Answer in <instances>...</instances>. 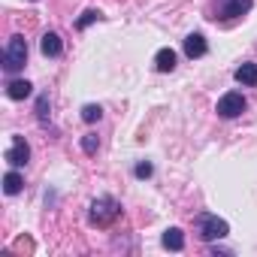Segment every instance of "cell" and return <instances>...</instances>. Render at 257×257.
<instances>
[{
	"mask_svg": "<svg viewBox=\"0 0 257 257\" xmlns=\"http://www.w3.org/2000/svg\"><path fill=\"white\" fill-rule=\"evenodd\" d=\"M118 215H121V203L115 197H109V194L94 197L91 206H88V221L94 227H112L118 221Z\"/></svg>",
	"mask_w": 257,
	"mask_h": 257,
	"instance_id": "1",
	"label": "cell"
},
{
	"mask_svg": "<svg viewBox=\"0 0 257 257\" xmlns=\"http://www.w3.org/2000/svg\"><path fill=\"white\" fill-rule=\"evenodd\" d=\"M194 227H197V236H200L203 242H215V239H224V236L230 233V224H227L224 218L212 215V212H200V215L194 218Z\"/></svg>",
	"mask_w": 257,
	"mask_h": 257,
	"instance_id": "2",
	"label": "cell"
},
{
	"mask_svg": "<svg viewBox=\"0 0 257 257\" xmlns=\"http://www.w3.org/2000/svg\"><path fill=\"white\" fill-rule=\"evenodd\" d=\"M25 64H28V43L22 34H16V37H10V43L4 49V70L19 73V70H25Z\"/></svg>",
	"mask_w": 257,
	"mask_h": 257,
	"instance_id": "3",
	"label": "cell"
},
{
	"mask_svg": "<svg viewBox=\"0 0 257 257\" xmlns=\"http://www.w3.org/2000/svg\"><path fill=\"white\" fill-rule=\"evenodd\" d=\"M254 7V0H215V22H233L242 19L248 10Z\"/></svg>",
	"mask_w": 257,
	"mask_h": 257,
	"instance_id": "4",
	"label": "cell"
},
{
	"mask_svg": "<svg viewBox=\"0 0 257 257\" xmlns=\"http://www.w3.org/2000/svg\"><path fill=\"white\" fill-rule=\"evenodd\" d=\"M245 97L239 94V91H227L221 100H218V106H215V112L221 115V118H239L242 112H245Z\"/></svg>",
	"mask_w": 257,
	"mask_h": 257,
	"instance_id": "5",
	"label": "cell"
},
{
	"mask_svg": "<svg viewBox=\"0 0 257 257\" xmlns=\"http://www.w3.org/2000/svg\"><path fill=\"white\" fill-rule=\"evenodd\" d=\"M4 158H7V164H10V167H16V170H19V167H25V164L31 161V146H28V140H25V137H13V146L7 149V155H4Z\"/></svg>",
	"mask_w": 257,
	"mask_h": 257,
	"instance_id": "6",
	"label": "cell"
},
{
	"mask_svg": "<svg viewBox=\"0 0 257 257\" xmlns=\"http://www.w3.org/2000/svg\"><path fill=\"white\" fill-rule=\"evenodd\" d=\"M40 52H43L46 58H61V52H64L61 37H58L55 31H46V34H43V40H40Z\"/></svg>",
	"mask_w": 257,
	"mask_h": 257,
	"instance_id": "7",
	"label": "cell"
},
{
	"mask_svg": "<svg viewBox=\"0 0 257 257\" xmlns=\"http://www.w3.org/2000/svg\"><path fill=\"white\" fill-rule=\"evenodd\" d=\"M209 52V43H206V37L203 34H188L185 37V55L194 61V58H203Z\"/></svg>",
	"mask_w": 257,
	"mask_h": 257,
	"instance_id": "8",
	"label": "cell"
},
{
	"mask_svg": "<svg viewBox=\"0 0 257 257\" xmlns=\"http://www.w3.org/2000/svg\"><path fill=\"white\" fill-rule=\"evenodd\" d=\"M161 245L170 248V251H182V248H185V233H182L179 227H167L164 236H161Z\"/></svg>",
	"mask_w": 257,
	"mask_h": 257,
	"instance_id": "9",
	"label": "cell"
},
{
	"mask_svg": "<svg viewBox=\"0 0 257 257\" xmlns=\"http://www.w3.org/2000/svg\"><path fill=\"white\" fill-rule=\"evenodd\" d=\"M233 79L239 82V85H248V88H254L257 85V64H239L236 67V73H233Z\"/></svg>",
	"mask_w": 257,
	"mask_h": 257,
	"instance_id": "10",
	"label": "cell"
},
{
	"mask_svg": "<svg viewBox=\"0 0 257 257\" xmlns=\"http://www.w3.org/2000/svg\"><path fill=\"white\" fill-rule=\"evenodd\" d=\"M155 70H158V73H173V70H176V52H173V49H158V55H155Z\"/></svg>",
	"mask_w": 257,
	"mask_h": 257,
	"instance_id": "11",
	"label": "cell"
},
{
	"mask_svg": "<svg viewBox=\"0 0 257 257\" xmlns=\"http://www.w3.org/2000/svg\"><path fill=\"white\" fill-rule=\"evenodd\" d=\"M31 91H34V85L28 79H13L7 85V97L10 100H25V97H31Z\"/></svg>",
	"mask_w": 257,
	"mask_h": 257,
	"instance_id": "12",
	"label": "cell"
},
{
	"mask_svg": "<svg viewBox=\"0 0 257 257\" xmlns=\"http://www.w3.org/2000/svg\"><path fill=\"white\" fill-rule=\"evenodd\" d=\"M22 188H25V179H22V173L13 167V170L4 176V191H7L10 197H16V194H22Z\"/></svg>",
	"mask_w": 257,
	"mask_h": 257,
	"instance_id": "13",
	"label": "cell"
},
{
	"mask_svg": "<svg viewBox=\"0 0 257 257\" xmlns=\"http://www.w3.org/2000/svg\"><path fill=\"white\" fill-rule=\"evenodd\" d=\"M103 118V109L97 106V103H85L82 106V121L85 124H94V121H100Z\"/></svg>",
	"mask_w": 257,
	"mask_h": 257,
	"instance_id": "14",
	"label": "cell"
},
{
	"mask_svg": "<svg viewBox=\"0 0 257 257\" xmlns=\"http://www.w3.org/2000/svg\"><path fill=\"white\" fill-rule=\"evenodd\" d=\"M37 118H40V124H49V94L37 97Z\"/></svg>",
	"mask_w": 257,
	"mask_h": 257,
	"instance_id": "15",
	"label": "cell"
},
{
	"mask_svg": "<svg viewBox=\"0 0 257 257\" xmlns=\"http://www.w3.org/2000/svg\"><path fill=\"white\" fill-rule=\"evenodd\" d=\"M97 149H100L97 134H85V137H82V152H85V155H97Z\"/></svg>",
	"mask_w": 257,
	"mask_h": 257,
	"instance_id": "16",
	"label": "cell"
},
{
	"mask_svg": "<svg viewBox=\"0 0 257 257\" xmlns=\"http://www.w3.org/2000/svg\"><path fill=\"white\" fill-rule=\"evenodd\" d=\"M97 19H100V13H97V10H85V13L79 16V22H76V28H79V31H85V28H88V25H94Z\"/></svg>",
	"mask_w": 257,
	"mask_h": 257,
	"instance_id": "17",
	"label": "cell"
},
{
	"mask_svg": "<svg viewBox=\"0 0 257 257\" xmlns=\"http://www.w3.org/2000/svg\"><path fill=\"white\" fill-rule=\"evenodd\" d=\"M152 173H155V167H152L149 161H140V164L134 167V176H137V179H152Z\"/></svg>",
	"mask_w": 257,
	"mask_h": 257,
	"instance_id": "18",
	"label": "cell"
}]
</instances>
